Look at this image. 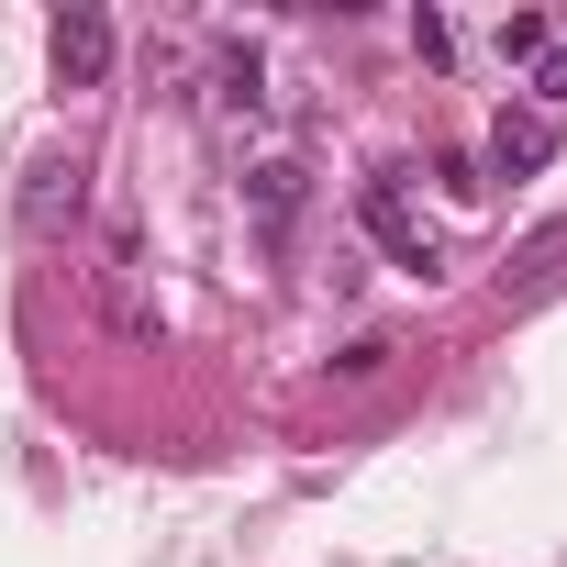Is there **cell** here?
<instances>
[{"instance_id":"1","label":"cell","mask_w":567,"mask_h":567,"mask_svg":"<svg viewBox=\"0 0 567 567\" xmlns=\"http://www.w3.org/2000/svg\"><path fill=\"white\" fill-rule=\"evenodd\" d=\"M357 223H368V234H379L412 278H434V267H445V234L412 212V189H401V178H368V189H357Z\"/></svg>"},{"instance_id":"2","label":"cell","mask_w":567,"mask_h":567,"mask_svg":"<svg viewBox=\"0 0 567 567\" xmlns=\"http://www.w3.org/2000/svg\"><path fill=\"white\" fill-rule=\"evenodd\" d=\"M45 56H56V90H101V79H112V56H123V34H112L101 0H68L56 34H45Z\"/></svg>"},{"instance_id":"3","label":"cell","mask_w":567,"mask_h":567,"mask_svg":"<svg viewBox=\"0 0 567 567\" xmlns=\"http://www.w3.org/2000/svg\"><path fill=\"white\" fill-rule=\"evenodd\" d=\"M79 200H90V156H45V167L23 178V234H56V223H79Z\"/></svg>"},{"instance_id":"4","label":"cell","mask_w":567,"mask_h":567,"mask_svg":"<svg viewBox=\"0 0 567 567\" xmlns=\"http://www.w3.org/2000/svg\"><path fill=\"white\" fill-rule=\"evenodd\" d=\"M545 156H556V123L545 112H501L489 123V178H534Z\"/></svg>"},{"instance_id":"5","label":"cell","mask_w":567,"mask_h":567,"mask_svg":"<svg viewBox=\"0 0 567 567\" xmlns=\"http://www.w3.org/2000/svg\"><path fill=\"white\" fill-rule=\"evenodd\" d=\"M245 200H256L267 234H290V223H301V156H256V167H245Z\"/></svg>"},{"instance_id":"6","label":"cell","mask_w":567,"mask_h":567,"mask_svg":"<svg viewBox=\"0 0 567 567\" xmlns=\"http://www.w3.org/2000/svg\"><path fill=\"white\" fill-rule=\"evenodd\" d=\"M545 290H567V223H556V234H534V245L501 267V301H545Z\"/></svg>"},{"instance_id":"7","label":"cell","mask_w":567,"mask_h":567,"mask_svg":"<svg viewBox=\"0 0 567 567\" xmlns=\"http://www.w3.org/2000/svg\"><path fill=\"white\" fill-rule=\"evenodd\" d=\"M212 79H223V90H212L223 112H245V123L267 112V56H256V45H223V68H212Z\"/></svg>"},{"instance_id":"8","label":"cell","mask_w":567,"mask_h":567,"mask_svg":"<svg viewBox=\"0 0 567 567\" xmlns=\"http://www.w3.org/2000/svg\"><path fill=\"white\" fill-rule=\"evenodd\" d=\"M545 45H556V23H545V12H512V23H501V56H512V68H534Z\"/></svg>"},{"instance_id":"9","label":"cell","mask_w":567,"mask_h":567,"mask_svg":"<svg viewBox=\"0 0 567 567\" xmlns=\"http://www.w3.org/2000/svg\"><path fill=\"white\" fill-rule=\"evenodd\" d=\"M523 79H534V101H567V34H556V45H545Z\"/></svg>"}]
</instances>
